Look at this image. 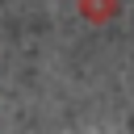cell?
Returning <instances> with one entry per match:
<instances>
[{
    "label": "cell",
    "mask_w": 134,
    "mask_h": 134,
    "mask_svg": "<svg viewBox=\"0 0 134 134\" xmlns=\"http://www.w3.org/2000/svg\"><path fill=\"white\" fill-rule=\"evenodd\" d=\"M75 8L88 25H109V21H117L121 0H75Z\"/></svg>",
    "instance_id": "1"
}]
</instances>
